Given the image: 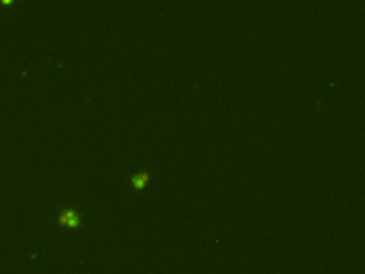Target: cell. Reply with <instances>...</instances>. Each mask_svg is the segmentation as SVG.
I'll return each mask as SVG.
<instances>
[{
	"label": "cell",
	"mask_w": 365,
	"mask_h": 274,
	"mask_svg": "<svg viewBox=\"0 0 365 274\" xmlns=\"http://www.w3.org/2000/svg\"><path fill=\"white\" fill-rule=\"evenodd\" d=\"M57 221L60 225H64L68 227H75L78 226L82 222L80 215L71 208H65L61 210V212L58 214Z\"/></svg>",
	"instance_id": "6da1fadb"
},
{
	"label": "cell",
	"mask_w": 365,
	"mask_h": 274,
	"mask_svg": "<svg viewBox=\"0 0 365 274\" xmlns=\"http://www.w3.org/2000/svg\"><path fill=\"white\" fill-rule=\"evenodd\" d=\"M151 177H152V174L149 170H141L133 174L130 180H131L133 187H135L137 190H141L144 189L145 185L147 184Z\"/></svg>",
	"instance_id": "7a4b0ae2"
}]
</instances>
